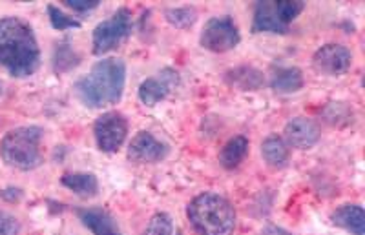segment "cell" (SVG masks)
Masks as SVG:
<instances>
[{
	"mask_svg": "<svg viewBox=\"0 0 365 235\" xmlns=\"http://www.w3.org/2000/svg\"><path fill=\"white\" fill-rule=\"evenodd\" d=\"M0 66L17 78L34 75L41 66L38 42L31 26L22 19H0Z\"/></svg>",
	"mask_w": 365,
	"mask_h": 235,
	"instance_id": "obj_1",
	"label": "cell"
},
{
	"mask_svg": "<svg viewBox=\"0 0 365 235\" xmlns=\"http://www.w3.org/2000/svg\"><path fill=\"white\" fill-rule=\"evenodd\" d=\"M126 64L120 58H103L86 77L75 84V93L88 108H103L119 103L125 91Z\"/></svg>",
	"mask_w": 365,
	"mask_h": 235,
	"instance_id": "obj_2",
	"label": "cell"
},
{
	"mask_svg": "<svg viewBox=\"0 0 365 235\" xmlns=\"http://www.w3.org/2000/svg\"><path fill=\"white\" fill-rule=\"evenodd\" d=\"M188 221L200 235H232L236 228V210L220 194H201L188 204Z\"/></svg>",
	"mask_w": 365,
	"mask_h": 235,
	"instance_id": "obj_3",
	"label": "cell"
},
{
	"mask_svg": "<svg viewBox=\"0 0 365 235\" xmlns=\"http://www.w3.org/2000/svg\"><path fill=\"white\" fill-rule=\"evenodd\" d=\"M42 130L38 126H22L15 128L0 142V155L11 168L29 172L42 164L41 153Z\"/></svg>",
	"mask_w": 365,
	"mask_h": 235,
	"instance_id": "obj_4",
	"label": "cell"
},
{
	"mask_svg": "<svg viewBox=\"0 0 365 235\" xmlns=\"http://www.w3.org/2000/svg\"><path fill=\"white\" fill-rule=\"evenodd\" d=\"M132 35V13L120 8L108 21L101 22L93 29V53L104 55L119 48Z\"/></svg>",
	"mask_w": 365,
	"mask_h": 235,
	"instance_id": "obj_5",
	"label": "cell"
},
{
	"mask_svg": "<svg viewBox=\"0 0 365 235\" xmlns=\"http://www.w3.org/2000/svg\"><path fill=\"white\" fill-rule=\"evenodd\" d=\"M200 41L205 50L225 53L240 44L241 35L236 22L230 17H214L205 24Z\"/></svg>",
	"mask_w": 365,
	"mask_h": 235,
	"instance_id": "obj_6",
	"label": "cell"
},
{
	"mask_svg": "<svg viewBox=\"0 0 365 235\" xmlns=\"http://www.w3.org/2000/svg\"><path fill=\"white\" fill-rule=\"evenodd\" d=\"M93 133H96L99 150L106 153H113L125 145L126 135H128V122H126L123 113L106 112L96 120Z\"/></svg>",
	"mask_w": 365,
	"mask_h": 235,
	"instance_id": "obj_7",
	"label": "cell"
},
{
	"mask_svg": "<svg viewBox=\"0 0 365 235\" xmlns=\"http://www.w3.org/2000/svg\"><path fill=\"white\" fill-rule=\"evenodd\" d=\"M353 64V55L341 44H325L322 46L312 57V66L319 73L329 75V77H338V75L347 73Z\"/></svg>",
	"mask_w": 365,
	"mask_h": 235,
	"instance_id": "obj_8",
	"label": "cell"
},
{
	"mask_svg": "<svg viewBox=\"0 0 365 235\" xmlns=\"http://www.w3.org/2000/svg\"><path fill=\"white\" fill-rule=\"evenodd\" d=\"M166 153H168V148L148 132L137 133L128 146V159L139 164H152V162L161 161Z\"/></svg>",
	"mask_w": 365,
	"mask_h": 235,
	"instance_id": "obj_9",
	"label": "cell"
},
{
	"mask_svg": "<svg viewBox=\"0 0 365 235\" xmlns=\"http://www.w3.org/2000/svg\"><path fill=\"white\" fill-rule=\"evenodd\" d=\"M319 128L314 120L307 117H296L285 126V139L292 148L309 150L319 140Z\"/></svg>",
	"mask_w": 365,
	"mask_h": 235,
	"instance_id": "obj_10",
	"label": "cell"
},
{
	"mask_svg": "<svg viewBox=\"0 0 365 235\" xmlns=\"http://www.w3.org/2000/svg\"><path fill=\"white\" fill-rule=\"evenodd\" d=\"M161 78H146L139 86V99L146 106H155L158 103L166 99V95L170 93L172 88L179 83V77L175 71L165 70Z\"/></svg>",
	"mask_w": 365,
	"mask_h": 235,
	"instance_id": "obj_11",
	"label": "cell"
},
{
	"mask_svg": "<svg viewBox=\"0 0 365 235\" xmlns=\"http://www.w3.org/2000/svg\"><path fill=\"white\" fill-rule=\"evenodd\" d=\"M77 215L93 235H120L115 219L103 208H83Z\"/></svg>",
	"mask_w": 365,
	"mask_h": 235,
	"instance_id": "obj_12",
	"label": "cell"
},
{
	"mask_svg": "<svg viewBox=\"0 0 365 235\" xmlns=\"http://www.w3.org/2000/svg\"><path fill=\"white\" fill-rule=\"evenodd\" d=\"M289 28L282 24L274 2H257L254 9L252 33H287Z\"/></svg>",
	"mask_w": 365,
	"mask_h": 235,
	"instance_id": "obj_13",
	"label": "cell"
},
{
	"mask_svg": "<svg viewBox=\"0 0 365 235\" xmlns=\"http://www.w3.org/2000/svg\"><path fill=\"white\" fill-rule=\"evenodd\" d=\"M331 221L351 235L365 234V212L358 204H344L332 212Z\"/></svg>",
	"mask_w": 365,
	"mask_h": 235,
	"instance_id": "obj_14",
	"label": "cell"
},
{
	"mask_svg": "<svg viewBox=\"0 0 365 235\" xmlns=\"http://www.w3.org/2000/svg\"><path fill=\"white\" fill-rule=\"evenodd\" d=\"M227 83L241 91H256L265 84V78L259 70L252 66L234 68L227 73Z\"/></svg>",
	"mask_w": 365,
	"mask_h": 235,
	"instance_id": "obj_15",
	"label": "cell"
},
{
	"mask_svg": "<svg viewBox=\"0 0 365 235\" xmlns=\"http://www.w3.org/2000/svg\"><path fill=\"white\" fill-rule=\"evenodd\" d=\"M247 153H249V139L243 135H237L230 139L227 145L223 146L220 155V162L223 168L234 169L245 161Z\"/></svg>",
	"mask_w": 365,
	"mask_h": 235,
	"instance_id": "obj_16",
	"label": "cell"
},
{
	"mask_svg": "<svg viewBox=\"0 0 365 235\" xmlns=\"http://www.w3.org/2000/svg\"><path fill=\"white\" fill-rule=\"evenodd\" d=\"M262 155L265 162L272 168H283L289 162V146L285 140L278 135H270L263 140Z\"/></svg>",
	"mask_w": 365,
	"mask_h": 235,
	"instance_id": "obj_17",
	"label": "cell"
},
{
	"mask_svg": "<svg viewBox=\"0 0 365 235\" xmlns=\"http://www.w3.org/2000/svg\"><path fill=\"white\" fill-rule=\"evenodd\" d=\"M270 86L278 93H294L303 88V75L298 68H279L274 71Z\"/></svg>",
	"mask_w": 365,
	"mask_h": 235,
	"instance_id": "obj_18",
	"label": "cell"
},
{
	"mask_svg": "<svg viewBox=\"0 0 365 235\" xmlns=\"http://www.w3.org/2000/svg\"><path fill=\"white\" fill-rule=\"evenodd\" d=\"M61 182L79 197H93L99 192V182L93 174H64Z\"/></svg>",
	"mask_w": 365,
	"mask_h": 235,
	"instance_id": "obj_19",
	"label": "cell"
},
{
	"mask_svg": "<svg viewBox=\"0 0 365 235\" xmlns=\"http://www.w3.org/2000/svg\"><path fill=\"white\" fill-rule=\"evenodd\" d=\"M325 122H329L331 126H347L354 120L353 110L347 106V103H331L324 108Z\"/></svg>",
	"mask_w": 365,
	"mask_h": 235,
	"instance_id": "obj_20",
	"label": "cell"
},
{
	"mask_svg": "<svg viewBox=\"0 0 365 235\" xmlns=\"http://www.w3.org/2000/svg\"><path fill=\"white\" fill-rule=\"evenodd\" d=\"M165 17H166V21L170 22L172 26H175V28L187 29V28H190V26H194V22L197 21V13H195L194 8H188V6H185V8L166 9Z\"/></svg>",
	"mask_w": 365,
	"mask_h": 235,
	"instance_id": "obj_21",
	"label": "cell"
},
{
	"mask_svg": "<svg viewBox=\"0 0 365 235\" xmlns=\"http://www.w3.org/2000/svg\"><path fill=\"white\" fill-rule=\"evenodd\" d=\"M79 64V57L71 50L68 44H58L57 50H55V57H53V68L57 73H63V71L71 70L73 66Z\"/></svg>",
	"mask_w": 365,
	"mask_h": 235,
	"instance_id": "obj_22",
	"label": "cell"
},
{
	"mask_svg": "<svg viewBox=\"0 0 365 235\" xmlns=\"http://www.w3.org/2000/svg\"><path fill=\"white\" fill-rule=\"evenodd\" d=\"M274 6H276L278 19L287 28H289V22L294 21L299 13L305 9V4H303L302 0H283V2H274Z\"/></svg>",
	"mask_w": 365,
	"mask_h": 235,
	"instance_id": "obj_23",
	"label": "cell"
},
{
	"mask_svg": "<svg viewBox=\"0 0 365 235\" xmlns=\"http://www.w3.org/2000/svg\"><path fill=\"white\" fill-rule=\"evenodd\" d=\"M174 234V224L168 214H155L150 219L148 226L143 231V235H172Z\"/></svg>",
	"mask_w": 365,
	"mask_h": 235,
	"instance_id": "obj_24",
	"label": "cell"
},
{
	"mask_svg": "<svg viewBox=\"0 0 365 235\" xmlns=\"http://www.w3.org/2000/svg\"><path fill=\"white\" fill-rule=\"evenodd\" d=\"M48 15H50V22L55 29L58 31H64V29H73L81 28V22L73 17H68L66 13L61 11L57 6L50 4L48 6Z\"/></svg>",
	"mask_w": 365,
	"mask_h": 235,
	"instance_id": "obj_25",
	"label": "cell"
},
{
	"mask_svg": "<svg viewBox=\"0 0 365 235\" xmlns=\"http://www.w3.org/2000/svg\"><path fill=\"white\" fill-rule=\"evenodd\" d=\"M21 234V223L17 217H13L8 212L0 210V235H19Z\"/></svg>",
	"mask_w": 365,
	"mask_h": 235,
	"instance_id": "obj_26",
	"label": "cell"
},
{
	"mask_svg": "<svg viewBox=\"0 0 365 235\" xmlns=\"http://www.w3.org/2000/svg\"><path fill=\"white\" fill-rule=\"evenodd\" d=\"M64 4L73 9V11L86 13L90 9H96L99 6V0H64Z\"/></svg>",
	"mask_w": 365,
	"mask_h": 235,
	"instance_id": "obj_27",
	"label": "cell"
},
{
	"mask_svg": "<svg viewBox=\"0 0 365 235\" xmlns=\"http://www.w3.org/2000/svg\"><path fill=\"white\" fill-rule=\"evenodd\" d=\"M178 235H181V234H178Z\"/></svg>",
	"mask_w": 365,
	"mask_h": 235,
	"instance_id": "obj_28",
	"label": "cell"
}]
</instances>
